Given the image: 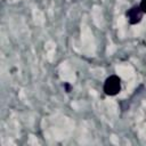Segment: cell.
Instances as JSON below:
<instances>
[{"mask_svg": "<svg viewBox=\"0 0 146 146\" xmlns=\"http://www.w3.org/2000/svg\"><path fill=\"white\" fill-rule=\"evenodd\" d=\"M143 10L140 9V7H137V6H133L131 7L128 11H127V17H128V21L130 24H137L141 21L143 18Z\"/></svg>", "mask_w": 146, "mask_h": 146, "instance_id": "cell-2", "label": "cell"}, {"mask_svg": "<svg viewBox=\"0 0 146 146\" xmlns=\"http://www.w3.org/2000/svg\"><path fill=\"white\" fill-rule=\"evenodd\" d=\"M65 88H66V91L70 92V86L68 84H65Z\"/></svg>", "mask_w": 146, "mask_h": 146, "instance_id": "cell-4", "label": "cell"}, {"mask_svg": "<svg viewBox=\"0 0 146 146\" xmlns=\"http://www.w3.org/2000/svg\"><path fill=\"white\" fill-rule=\"evenodd\" d=\"M121 90V80L116 75H111L104 83V91L108 96H114Z\"/></svg>", "mask_w": 146, "mask_h": 146, "instance_id": "cell-1", "label": "cell"}, {"mask_svg": "<svg viewBox=\"0 0 146 146\" xmlns=\"http://www.w3.org/2000/svg\"><path fill=\"white\" fill-rule=\"evenodd\" d=\"M140 9L143 10V13H145L146 14V0H141V2H140Z\"/></svg>", "mask_w": 146, "mask_h": 146, "instance_id": "cell-3", "label": "cell"}]
</instances>
